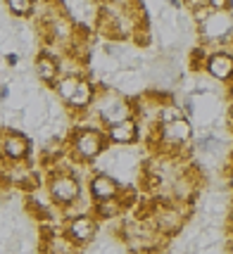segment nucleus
<instances>
[{
    "instance_id": "f257e3e1",
    "label": "nucleus",
    "mask_w": 233,
    "mask_h": 254,
    "mask_svg": "<svg viewBox=\"0 0 233 254\" xmlns=\"http://www.w3.org/2000/svg\"><path fill=\"white\" fill-rule=\"evenodd\" d=\"M90 112L95 114V119H98L105 128L112 126V124H119L124 119H131L136 117V107H133V100L122 93V90H117L114 86L110 83H100L98 86V93H95V100H93V107Z\"/></svg>"
},
{
    "instance_id": "f03ea898",
    "label": "nucleus",
    "mask_w": 233,
    "mask_h": 254,
    "mask_svg": "<svg viewBox=\"0 0 233 254\" xmlns=\"http://www.w3.org/2000/svg\"><path fill=\"white\" fill-rule=\"evenodd\" d=\"M67 145H69V155L77 162H83V164L98 162L100 155L110 147L102 124H78V126H74L69 138H67Z\"/></svg>"
},
{
    "instance_id": "7ed1b4c3",
    "label": "nucleus",
    "mask_w": 233,
    "mask_h": 254,
    "mask_svg": "<svg viewBox=\"0 0 233 254\" xmlns=\"http://www.w3.org/2000/svg\"><path fill=\"white\" fill-rule=\"evenodd\" d=\"M198 36L205 48H229L233 45V12L212 10L198 24Z\"/></svg>"
},
{
    "instance_id": "20e7f679",
    "label": "nucleus",
    "mask_w": 233,
    "mask_h": 254,
    "mask_svg": "<svg viewBox=\"0 0 233 254\" xmlns=\"http://www.w3.org/2000/svg\"><path fill=\"white\" fill-rule=\"evenodd\" d=\"M45 190L53 199V204L57 209H62L83 195V183H81V178H77L67 169H50V176L45 181Z\"/></svg>"
},
{
    "instance_id": "39448f33",
    "label": "nucleus",
    "mask_w": 233,
    "mask_h": 254,
    "mask_svg": "<svg viewBox=\"0 0 233 254\" xmlns=\"http://www.w3.org/2000/svg\"><path fill=\"white\" fill-rule=\"evenodd\" d=\"M100 228H102V223L95 219L93 211H88V214H78L74 219H67L65 233L74 243V247H88L90 243H95V238L100 235Z\"/></svg>"
},
{
    "instance_id": "423d86ee",
    "label": "nucleus",
    "mask_w": 233,
    "mask_h": 254,
    "mask_svg": "<svg viewBox=\"0 0 233 254\" xmlns=\"http://www.w3.org/2000/svg\"><path fill=\"white\" fill-rule=\"evenodd\" d=\"M202 71L219 83H233V53L226 48L210 50Z\"/></svg>"
},
{
    "instance_id": "0eeeda50",
    "label": "nucleus",
    "mask_w": 233,
    "mask_h": 254,
    "mask_svg": "<svg viewBox=\"0 0 233 254\" xmlns=\"http://www.w3.org/2000/svg\"><path fill=\"white\" fill-rule=\"evenodd\" d=\"M31 155V140L22 131H5L0 135V157L5 162H24Z\"/></svg>"
},
{
    "instance_id": "6e6552de",
    "label": "nucleus",
    "mask_w": 233,
    "mask_h": 254,
    "mask_svg": "<svg viewBox=\"0 0 233 254\" xmlns=\"http://www.w3.org/2000/svg\"><path fill=\"white\" fill-rule=\"evenodd\" d=\"M88 195L93 202H100V199H114L122 190V183L114 178V174L110 171H93L88 176Z\"/></svg>"
},
{
    "instance_id": "1a4fd4ad",
    "label": "nucleus",
    "mask_w": 233,
    "mask_h": 254,
    "mask_svg": "<svg viewBox=\"0 0 233 254\" xmlns=\"http://www.w3.org/2000/svg\"><path fill=\"white\" fill-rule=\"evenodd\" d=\"M105 135H107V143L117 145V147H131L141 140V124L136 117L131 119H124L119 124H112L105 128Z\"/></svg>"
},
{
    "instance_id": "9d476101",
    "label": "nucleus",
    "mask_w": 233,
    "mask_h": 254,
    "mask_svg": "<svg viewBox=\"0 0 233 254\" xmlns=\"http://www.w3.org/2000/svg\"><path fill=\"white\" fill-rule=\"evenodd\" d=\"M95 93H98V86L90 81L88 76H83L78 81L77 90L69 95V98L62 102L67 110L72 112V114H81V112H88L93 107V100H95Z\"/></svg>"
},
{
    "instance_id": "9b49d317",
    "label": "nucleus",
    "mask_w": 233,
    "mask_h": 254,
    "mask_svg": "<svg viewBox=\"0 0 233 254\" xmlns=\"http://www.w3.org/2000/svg\"><path fill=\"white\" fill-rule=\"evenodd\" d=\"M36 74L38 78L43 81L45 86H55L57 78L62 76V71H60V57L50 55V53H41V55L36 57Z\"/></svg>"
},
{
    "instance_id": "f8f14e48",
    "label": "nucleus",
    "mask_w": 233,
    "mask_h": 254,
    "mask_svg": "<svg viewBox=\"0 0 233 254\" xmlns=\"http://www.w3.org/2000/svg\"><path fill=\"white\" fill-rule=\"evenodd\" d=\"M93 214L100 223H107V221H117L122 214H126L122 207L119 197L114 199H100V202H93Z\"/></svg>"
},
{
    "instance_id": "ddd939ff",
    "label": "nucleus",
    "mask_w": 233,
    "mask_h": 254,
    "mask_svg": "<svg viewBox=\"0 0 233 254\" xmlns=\"http://www.w3.org/2000/svg\"><path fill=\"white\" fill-rule=\"evenodd\" d=\"M5 7L12 17H31L33 10H36V0H5Z\"/></svg>"
},
{
    "instance_id": "4468645a",
    "label": "nucleus",
    "mask_w": 233,
    "mask_h": 254,
    "mask_svg": "<svg viewBox=\"0 0 233 254\" xmlns=\"http://www.w3.org/2000/svg\"><path fill=\"white\" fill-rule=\"evenodd\" d=\"M7 98H10V86H2V88H0V100L5 102Z\"/></svg>"
},
{
    "instance_id": "2eb2a0df",
    "label": "nucleus",
    "mask_w": 233,
    "mask_h": 254,
    "mask_svg": "<svg viewBox=\"0 0 233 254\" xmlns=\"http://www.w3.org/2000/svg\"><path fill=\"white\" fill-rule=\"evenodd\" d=\"M5 60H7V64H10V66H17V62H19V57L14 55V53H10V55L5 57Z\"/></svg>"
}]
</instances>
